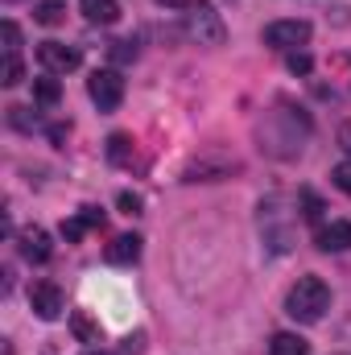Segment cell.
<instances>
[{
	"instance_id": "obj_4",
	"label": "cell",
	"mask_w": 351,
	"mask_h": 355,
	"mask_svg": "<svg viewBox=\"0 0 351 355\" xmlns=\"http://www.w3.org/2000/svg\"><path fill=\"white\" fill-rule=\"evenodd\" d=\"M37 62H42L46 75H71V71H79L83 54L75 46H67V42H42L37 46Z\"/></svg>"
},
{
	"instance_id": "obj_21",
	"label": "cell",
	"mask_w": 351,
	"mask_h": 355,
	"mask_svg": "<svg viewBox=\"0 0 351 355\" xmlns=\"http://www.w3.org/2000/svg\"><path fill=\"white\" fill-rule=\"evenodd\" d=\"M310 67H314V62H310V54H302V50H298V54H289V71H293V75H310Z\"/></svg>"
},
{
	"instance_id": "obj_7",
	"label": "cell",
	"mask_w": 351,
	"mask_h": 355,
	"mask_svg": "<svg viewBox=\"0 0 351 355\" xmlns=\"http://www.w3.org/2000/svg\"><path fill=\"white\" fill-rule=\"evenodd\" d=\"M17 244H21V257L33 261V265H46V261L54 257V244H50V232H46V227H25V232L17 236Z\"/></svg>"
},
{
	"instance_id": "obj_13",
	"label": "cell",
	"mask_w": 351,
	"mask_h": 355,
	"mask_svg": "<svg viewBox=\"0 0 351 355\" xmlns=\"http://www.w3.org/2000/svg\"><path fill=\"white\" fill-rule=\"evenodd\" d=\"M33 21L37 25H62L67 21V0H37L33 4Z\"/></svg>"
},
{
	"instance_id": "obj_3",
	"label": "cell",
	"mask_w": 351,
	"mask_h": 355,
	"mask_svg": "<svg viewBox=\"0 0 351 355\" xmlns=\"http://www.w3.org/2000/svg\"><path fill=\"white\" fill-rule=\"evenodd\" d=\"M310 21H302V17H285V21H268L264 25V46H273V50H298V46H306L310 42Z\"/></svg>"
},
{
	"instance_id": "obj_26",
	"label": "cell",
	"mask_w": 351,
	"mask_h": 355,
	"mask_svg": "<svg viewBox=\"0 0 351 355\" xmlns=\"http://www.w3.org/2000/svg\"><path fill=\"white\" fill-rule=\"evenodd\" d=\"M157 4H166V8H190L194 0H157Z\"/></svg>"
},
{
	"instance_id": "obj_9",
	"label": "cell",
	"mask_w": 351,
	"mask_h": 355,
	"mask_svg": "<svg viewBox=\"0 0 351 355\" xmlns=\"http://www.w3.org/2000/svg\"><path fill=\"white\" fill-rule=\"evenodd\" d=\"M318 248H323V252H348L351 248V223L348 219L327 223V227L318 232Z\"/></svg>"
},
{
	"instance_id": "obj_2",
	"label": "cell",
	"mask_w": 351,
	"mask_h": 355,
	"mask_svg": "<svg viewBox=\"0 0 351 355\" xmlns=\"http://www.w3.org/2000/svg\"><path fill=\"white\" fill-rule=\"evenodd\" d=\"M186 37L198 42V46H223V42H228V25H223V17L215 12V4L194 0V4L186 8Z\"/></svg>"
},
{
	"instance_id": "obj_5",
	"label": "cell",
	"mask_w": 351,
	"mask_h": 355,
	"mask_svg": "<svg viewBox=\"0 0 351 355\" xmlns=\"http://www.w3.org/2000/svg\"><path fill=\"white\" fill-rule=\"evenodd\" d=\"M87 95L99 103V112H116L124 103V79H120V71H95L87 79Z\"/></svg>"
},
{
	"instance_id": "obj_18",
	"label": "cell",
	"mask_w": 351,
	"mask_h": 355,
	"mask_svg": "<svg viewBox=\"0 0 351 355\" xmlns=\"http://www.w3.org/2000/svg\"><path fill=\"white\" fill-rule=\"evenodd\" d=\"M0 33H4V54H17V46H21V29H17V21H4Z\"/></svg>"
},
{
	"instance_id": "obj_12",
	"label": "cell",
	"mask_w": 351,
	"mask_h": 355,
	"mask_svg": "<svg viewBox=\"0 0 351 355\" xmlns=\"http://www.w3.org/2000/svg\"><path fill=\"white\" fill-rule=\"evenodd\" d=\"M268 355H310V343L302 335H293V331H277L268 339Z\"/></svg>"
},
{
	"instance_id": "obj_23",
	"label": "cell",
	"mask_w": 351,
	"mask_h": 355,
	"mask_svg": "<svg viewBox=\"0 0 351 355\" xmlns=\"http://www.w3.org/2000/svg\"><path fill=\"white\" fill-rule=\"evenodd\" d=\"M120 211H124V215H137V211H141V198H137V194H120Z\"/></svg>"
},
{
	"instance_id": "obj_19",
	"label": "cell",
	"mask_w": 351,
	"mask_h": 355,
	"mask_svg": "<svg viewBox=\"0 0 351 355\" xmlns=\"http://www.w3.org/2000/svg\"><path fill=\"white\" fill-rule=\"evenodd\" d=\"M331 182H335V186H339V190L351 198V162H339V166L331 170Z\"/></svg>"
},
{
	"instance_id": "obj_16",
	"label": "cell",
	"mask_w": 351,
	"mask_h": 355,
	"mask_svg": "<svg viewBox=\"0 0 351 355\" xmlns=\"http://www.w3.org/2000/svg\"><path fill=\"white\" fill-rule=\"evenodd\" d=\"M71 327H75V335H79L83 343H99V339H103V331H99V327L91 322L83 310H75V314H71Z\"/></svg>"
},
{
	"instance_id": "obj_15",
	"label": "cell",
	"mask_w": 351,
	"mask_h": 355,
	"mask_svg": "<svg viewBox=\"0 0 351 355\" xmlns=\"http://www.w3.org/2000/svg\"><path fill=\"white\" fill-rule=\"evenodd\" d=\"M108 157H112L116 166H128V162H132V137L112 132V137H108Z\"/></svg>"
},
{
	"instance_id": "obj_17",
	"label": "cell",
	"mask_w": 351,
	"mask_h": 355,
	"mask_svg": "<svg viewBox=\"0 0 351 355\" xmlns=\"http://www.w3.org/2000/svg\"><path fill=\"white\" fill-rule=\"evenodd\" d=\"M58 95H62V87H58V79H54V75L33 83V99H37V103H46V107H50V103H58Z\"/></svg>"
},
{
	"instance_id": "obj_11",
	"label": "cell",
	"mask_w": 351,
	"mask_h": 355,
	"mask_svg": "<svg viewBox=\"0 0 351 355\" xmlns=\"http://www.w3.org/2000/svg\"><path fill=\"white\" fill-rule=\"evenodd\" d=\"M79 8L91 25H116L120 21V0H79Z\"/></svg>"
},
{
	"instance_id": "obj_10",
	"label": "cell",
	"mask_w": 351,
	"mask_h": 355,
	"mask_svg": "<svg viewBox=\"0 0 351 355\" xmlns=\"http://www.w3.org/2000/svg\"><path fill=\"white\" fill-rule=\"evenodd\" d=\"M112 265H132L137 257H141V236H132V232H124V236H116L112 244H108V252H103Z\"/></svg>"
},
{
	"instance_id": "obj_8",
	"label": "cell",
	"mask_w": 351,
	"mask_h": 355,
	"mask_svg": "<svg viewBox=\"0 0 351 355\" xmlns=\"http://www.w3.org/2000/svg\"><path fill=\"white\" fill-rule=\"evenodd\" d=\"M91 227H103V211H95V207H83L75 219H67V223H62V236H67V244H79V240L87 236Z\"/></svg>"
},
{
	"instance_id": "obj_14",
	"label": "cell",
	"mask_w": 351,
	"mask_h": 355,
	"mask_svg": "<svg viewBox=\"0 0 351 355\" xmlns=\"http://www.w3.org/2000/svg\"><path fill=\"white\" fill-rule=\"evenodd\" d=\"M0 83H4V87L25 83V62H21V54H4V62H0Z\"/></svg>"
},
{
	"instance_id": "obj_1",
	"label": "cell",
	"mask_w": 351,
	"mask_h": 355,
	"mask_svg": "<svg viewBox=\"0 0 351 355\" xmlns=\"http://www.w3.org/2000/svg\"><path fill=\"white\" fill-rule=\"evenodd\" d=\"M327 310H331V285L323 277H314V272L298 277L293 289H289V297H285V314L293 322H318Z\"/></svg>"
},
{
	"instance_id": "obj_6",
	"label": "cell",
	"mask_w": 351,
	"mask_h": 355,
	"mask_svg": "<svg viewBox=\"0 0 351 355\" xmlns=\"http://www.w3.org/2000/svg\"><path fill=\"white\" fill-rule=\"evenodd\" d=\"M29 306H33V314H37V318L54 322V318L67 310V297H62V289H58L54 281H37V285L29 289Z\"/></svg>"
},
{
	"instance_id": "obj_22",
	"label": "cell",
	"mask_w": 351,
	"mask_h": 355,
	"mask_svg": "<svg viewBox=\"0 0 351 355\" xmlns=\"http://www.w3.org/2000/svg\"><path fill=\"white\" fill-rule=\"evenodd\" d=\"M112 54L124 62V58H137V42H112Z\"/></svg>"
},
{
	"instance_id": "obj_24",
	"label": "cell",
	"mask_w": 351,
	"mask_h": 355,
	"mask_svg": "<svg viewBox=\"0 0 351 355\" xmlns=\"http://www.w3.org/2000/svg\"><path fill=\"white\" fill-rule=\"evenodd\" d=\"M339 145H343V149L351 153V120L343 124V128H339Z\"/></svg>"
},
{
	"instance_id": "obj_20",
	"label": "cell",
	"mask_w": 351,
	"mask_h": 355,
	"mask_svg": "<svg viewBox=\"0 0 351 355\" xmlns=\"http://www.w3.org/2000/svg\"><path fill=\"white\" fill-rule=\"evenodd\" d=\"M302 207H306V211H302L306 219H318V215H323V198L310 194V190H302Z\"/></svg>"
},
{
	"instance_id": "obj_25",
	"label": "cell",
	"mask_w": 351,
	"mask_h": 355,
	"mask_svg": "<svg viewBox=\"0 0 351 355\" xmlns=\"http://www.w3.org/2000/svg\"><path fill=\"white\" fill-rule=\"evenodd\" d=\"M141 343H145V339H141V335H137V339H128V343H124V352H128V355H141V352H145V347H141Z\"/></svg>"
},
{
	"instance_id": "obj_27",
	"label": "cell",
	"mask_w": 351,
	"mask_h": 355,
	"mask_svg": "<svg viewBox=\"0 0 351 355\" xmlns=\"http://www.w3.org/2000/svg\"><path fill=\"white\" fill-rule=\"evenodd\" d=\"M87 355H112V352H87Z\"/></svg>"
}]
</instances>
